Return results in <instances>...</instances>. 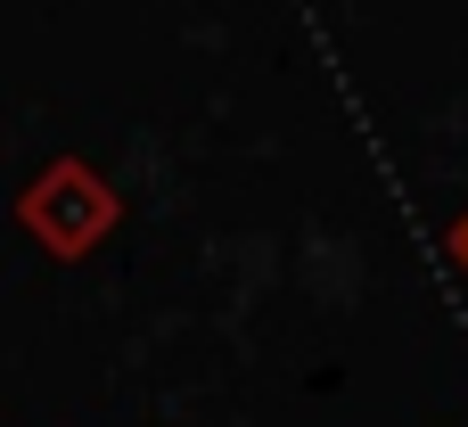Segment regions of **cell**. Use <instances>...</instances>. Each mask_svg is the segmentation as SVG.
Listing matches in <instances>:
<instances>
[{"label":"cell","mask_w":468,"mask_h":427,"mask_svg":"<svg viewBox=\"0 0 468 427\" xmlns=\"http://www.w3.org/2000/svg\"><path fill=\"white\" fill-rule=\"evenodd\" d=\"M452 255H461V263H468V214H461V222H452Z\"/></svg>","instance_id":"obj_1"}]
</instances>
